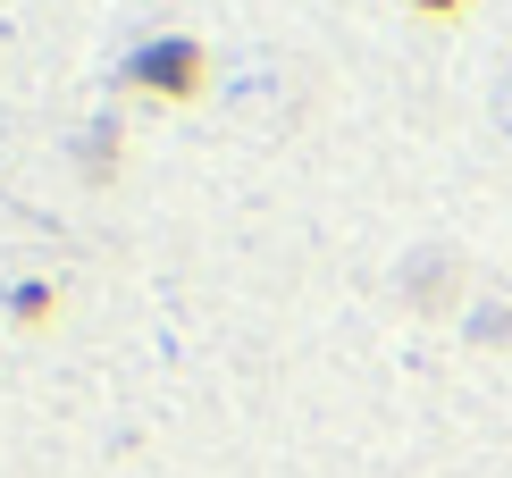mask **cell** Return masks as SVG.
<instances>
[{"instance_id": "6da1fadb", "label": "cell", "mask_w": 512, "mask_h": 478, "mask_svg": "<svg viewBox=\"0 0 512 478\" xmlns=\"http://www.w3.org/2000/svg\"><path fill=\"white\" fill-rule=\"evenodd\" d=\"M403 294H412L420 311H437V302L454 294V252H437V244H429V252L412 260V269H403Z\"/></svg>"}]
</instances>
